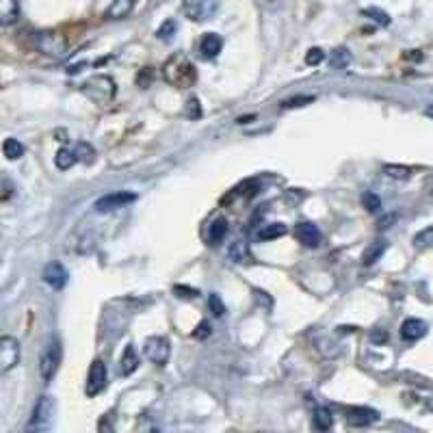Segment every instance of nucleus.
Returning a JSON list of instances; mask_svg holds the SVG:
<instances>
[{
    "mask_svg": "<svg viewBox=\"0 0 433 433\" xmlns=\"http://www.w3.org/2000/svg\"><path fill=\"white\" fill-rule=\"evenodd\" d=\"M425 115H427V117H431V119H433V105H429V107H427V109H425Z\"/></svg>",
    "mask_w": 433,
    "mask_h": 433,
    "instance_id": "nucleus-39",
    "label": "nucleus"
},
{
    "mask_svg": "<svg viewBox=\"0 0 433 433\" xmlns=\"http://www.w3.org/2000/svg\"><path fill=\"white\" fill-rule=\"evenodd\" d=\"M74 149H76V154H79V161H83V163H93L95 152H93L91 145H87V143H79Z\"/></svg>",
    "mask_w": 433,
    "mask_h": 433,
    "instance_id": "nucleus-29",
    "label": "nucleus"
},
{
    "mask_svg": "<svg viewBox=\"0 0 433 433\" xmlns=\"http://www.w3.org/2000/svg\"><path fill=\"white\" fill-rule=\"evenodd\" d=\"M295 237H297V241H299L303 247H317V245L321 243V237H323V234H321V230H319L314 223L301 221V223L295 225Z\"/></svg>",
    "mask_w": 433,
    "mask_h": 433,
    "instance_id": "nucleus-11",
    "label": "nucleus"
},
{
    "mask_svg": "<svg viewBox=\"0 0 433 433\" xmlns=\"http://www.w3.org/2000/svg\"><path fill=\"white\" fill-rule=\"evenodd\" d=\"M314 98L310 95H303V98H293V100H286L284 102V109H293V107H303V105H310Z\"/></svg>",
    "mask_w": 433,
    "mask_h": 433,
    "instance_id": "nucleus-34",
    "label": "nucleus"
},
{
    "mask_svg": "<svg viewBox=\"0 0 433 433\" xmlns=\"http://www.w3.org/2000/svg\"><path fill=\"white\" fill-rule=\"evenodd\" d=\"M386 249H388V243H386V241H375V243H371V245L364 249V253H362V265H364V267L375 265L377 260H381V256L386 253Z\"/></svg>",
    "mask_w": 433,
    "mask_h": 433,
    "instance_id": "nucleus-19",
    "label": "nucleus"
},
{
    "mask_svg": "<svg viewBox=\"0 0 433 433\" xmlns=\"http://www.w3.org/2000/svg\"><path fill=\"white\" fill-rule=\"evenodd\" d=\"M24 145L18 141V139H13V137H9V139H5V143H3V154L9 159V161H18V159H22L24 156Z\"/></svg>",
    "mask_w": 433,
    "mask_h": 433,
    "instance_id": "nucleus-25",
    "label": "nucleus"
},
{
    "mask_svg": "<svg viewBox=\"0 0 433 433\" xmlns=\"http://www.w3.org/2000/svg\"><path fill=\"white\" fill-rule=\"evenodd\" d=\"M379 418V414L375 410H368V407H351L347 412V422L351 427H368Z\"/></svg>",
    "mask_w": 433,
    "mask_h": 433,
    "instance_id": "nucleus-13",
    "label": "nucleus"
},
{
    "mask_svg": "<svg viewBox=\"0 0 433 433\" xmlns=\"http://www.w3.org/2000/svg\"><path fill=\"white\" fill-rule=\"evenodd\" d=\"M219 9L217 0H182V13L193 22H206Z\"/></svg>",
    "mask_w": 433,
    "mask_h": 433,
    "instance_id": "nucleus-6",
    "label": "nucleus"
},
{
    "mask_svg": "<svg viewBox=\"0 0 433 433\" xmlns=\"http://www.w3.org/2000/svg\"><path fill=\"white\" fill-rule=\"evenodd\" d=\"M163 76L169 85H173L178 89H189L197 81V69L185 53H175L165 61Z\"/></svg>",
    "mask_w": 433,
    "mask_h": 433,
    "instance_id": "nucleus-1",
    "label": "nucleus"
},
{
    "mask_svg": "<svg viewBox=\"0 0 433 433\" xmlns=\"http://www.w3.org/2000/svg\"><path fill=\"white\" fill-rule=\"evenodd\" d=\"M175 29H178V24H175L173 20H167V22L163 24V27L159 29V33H156V35H159L163 41H167V39H171V35L175 33Z\"/></svg>",
    "mask_w": 433,
    "mask_h": 433,
    "instance_id": "nucleus-33",
    "label": "nucleus"
},
{
    "mask_svg": "<svg viewBox=\"0 0 433 433\" xmlns=\"http://www.w3.org/2000/svg\"><path fill=\"white\" fill-rule=\"evenodd\" d=\"M20 362V342L11 336L0 338V373H9Z\"/></svg>",
    "mask_w": 433,
    "mask_h": 433,
    "instance_id": "nucleus-9",
    "label": "nucleus"
},
{
    "mask_svg": "<svg viewBox=\"0 0 433 433\" xmlns=\"http://www.w3.org/2000/svg\"><path fill=\"white\" fill-rule=\"evenodd\" d=\"M221 48H223V41H221V37L217 35V33H206L201 37V41H199V55H201V59H217L219 57V53H221Z\"/></svg>",
    "mask_w": 433,
    "mask_h": 433,
    "instance_id": "nucleus-15",
    "label": "nucleus"
},
{
    "mask_svg": "<svg viewBox=\"0 0 433 433\" xmlns=\"http://www.w3.org/2000/svg\"><path fill=\"white\" fill-rule=\"evenodd\" d=\"M286 234V225L284 223H269V225H262L258 230V241H273V239H279Z\"/></svg>",
    "mask_w": 433,
    "mask_h": 433,
    "instance_id": "nucleus-22",
    "label": "nucleus"
},
{
    "mask_svg": "<svg viewBox=\"0 0 433 433\" xmlns=\"http://www.w3.org/2000/svg\"><path fill=\"white\" fill-rule=\"evenodd\" d=\"M173 293H178V295L185 297V299H193V297L199 295L195 288H187V286H173Z\"/></svg>",
    "mask_w": 433,
    "mask_h": 433,
    "instance_id": "nucleus-36",
    "label": "nucleus"
},
{
    "mask_svg": "<svg viewBox=\"0 0 433 433\" xmlns=\"http://www.w3.org/2000/svg\"><path fill=\"white\" fill-rule=\"evenodd\" d=\"M314 427L319 431H327L334 427V414L327 410V407H319V410L314 412Z\"/></svg>",
    "mask_w": 433,
    "mask_h": 433,
    "instance_id": "nucleus-26",
    "label": "nucleus"
},
{
    "mask_svg": "<svg viewBox=\"0 0 433 433\" xmlns=\"http://www.w3.org/2000/svg\"><path fill=\"white\" fill-rule=\"evenodd\" d=\"M386 175L394 178V180H407L410 178V169L407 167H397V165H386Z\"/></svg>",
    "mask_w": 433,
    "mask_h": 433,
    "instance_id": "nucleus-31",
    "label": "nucleus"
},
{
    "mask_svg": "<svg viewBox=\"0 0 433 433\" xmlns=\"http://www.w3.org/2000/svg\"><path fill=\"white\" fill-rule=\"evenodd\" d=\"M20 20V3L18 0H0V24L11 27Z\"/></svg>",
    "mask_w": 433,
    "mask_h": 433,
    "instance_id": "nucleus-17",
    "label": "nucleus"
},
{
    "mask_svg": "<svg viewBox=\"0 0 433 433\" xmlns=\"http://www.w3.org/2000/svg\"><path fill=\"white\" fill-rule=\"evenodd\" d=\"M362 204H364V208L368 211V213H377L379 208H381V199L375 195V193H364L362 195Z\"/></svg>",
    "mask_w": 433,
    "mask_h": 433,
    "instance_id": "nucleus-30",
    "label": "nucleus"
},
{
    "mask_svg": "<svg viewBox=\"0 0 433 433\" xmlns=\"http://www.w3.org/2000/svg\"><path fill=\"white\" fill-rule=\"evenodd\" d=\"M373 338H375V340H386V338H388V336H386V334H384V332H381V334H379V332H377V334H373Z\"/></svg>",
    "mask_w": 433,
    "mask_h": 433,
    "instance_id": "nucleus-38",
    "label": "nucleus"
},
{
    "mask_svg": "<svg viewBox=\"0 0 433 433\" xmlns=\"http://www.w3.org/2000/svg\"><path fill=\"white\" fill-rule=\"evenodd\" d=\"M137 5V0H113L109 11H107V18L111 20H124V18H128L133 13Z\"/></svg>",
    "mask_w": 433,
    "mask_h": 433,
    "instance_id": "nucleus-18",
    "label": "nucleus"
},
{
    "mask_svg": "<svg viewBox=\"0 0 433 433\" xmlns=\"http://www.w3.org/2000/svg\"><path fill=\"white\" fill-rule=\"evenodd\" d=\"M143 353H145V358L149 362H154V364H167L169 360V353H171V347H169V340L163 338V336H149L143 345Z\"/></svg>",
    "mask_w": 433,
    "mask_h": 433,
    "instance_id": "nucleus-8",
    "label": "nucleus"
},
{
    "mask_svg": "<svg viewBox=\"0 0 433 433\" xmlns=\"http://www.w3.org/2000/svg\"><path fill=\"white\" fill-rule=\"evenodd\" d=\"M189 117H191V119H197V117H199V105H197V98L189 100Z\"/></svg>",
    "mask_w": 433,
    "mask_h": 433,
    "instance_id": "nucleus-37",
    "label": "nucleus"
},
{
    "mask_svg": "<svg viewBox=\"0 0 433 433\" xmlns=\"http://www.w3.org/2000/svg\"><path fill=\"white\" fill-rule=\"evenodd\" d=\"M33 46L46 57H63L67 53V41L57 31H37L33 33Z\"/></svg>",
    "mask_w": 433,
    "mask_h": 433,
    "instance_id": "nucleus-2",
    "label": "nucleus"
},
{
    "mask_svg": "<svg viewBox=\"0 0 433 433\" xmlns=\"http://www.w3.org/2000/svg\"><path fill=\"white\" fill-rule=\"evenodd\" d=\"M323 59H325V53L321 48H310L308 55H305V63L308 65H319V63H323Z\"/></svg>",
    "mask_w": 433,
    "mask_h": 433,
    "instance_id": "nucleus-32",
    "label": "nucleus"
},
{
    "mask_svg": "<svg viewBox=\"0 0 433 433\" xmlns=\"http://www.w3.org/2000/svg\"><path fill=\"white\" fill-rule=\"evenodd\" d=\"M83 91L93 100L98 105H107V102L113 100L115 95V83L111 76H91L87 79V83L83 85Z\"/></svg>",
    "mask_w": 433,
    "mask_h": 433,
    "instance_id": "nucleus-4",
    "label": "nucleus"
},
{
    "mask_svg": "<svg viewBox=\"0 0 433 433\" xmlns=\"http://www.w3.org/2000/svg\"><path fill=\"white\" fill-rule=\"evenodd\" d=\"M55 163H57L59 169L65 171V169H69V167H74L76 163H79V154H76L74 147H61L57 152V156H55Z\"/></svg>",
    "mask_w": 433,
    "mask_h": 433,
    "instance_id": "nucleus-21",
    "label": "nucleus"
},
{
    "mask_svg": "<svg viewBox=\"0 0 433 433\" xmlns=\"http://www.w3.org/2000/svg\"><path fill=\"white\" fill-rule=\"evenodd\" d=\"M44 282L48 284V286H53L55 291H61L65 284H67V271H65V267L61 265V262H50V265H46V269H44Z\"/></svg>",
    "mask_w": 433,
    "mask_h": 433,
    "instance_id": "nucleus-12",
    "label": "nucleus"
},
{
    "mask_svg": "<svg viewBox=\"0 0 433 433\" xmlns=\"http://www.w3.org/2000/svg\"><path fill=\"white\" fill-rule=\"evenodd\" d=\"M227 234V221L223 217L215 219L211 225H208V243L211 245H219Z\"/></svg>",
    "mask_w": 433,
    "mask_h": 433,
    "instance_id": "nucleus-20",
    "label": "nucleus"
},
{
    "mask_svg": "<svg viewBox=\"0 0 433 433\" xmlns=\"http://www.w3.org/2000/svg\"><path fill=\"white\" fill-rule=\"evenodd\" d=\"M362 13H364L366 18L375 20L377 24H384V27H388V24H390V15H388L386 11H379V9H375V7H368V9H364Z\"/></svg>",
    "mask_w": 433,
    "mask_h": 433,
    "instance_id": "nucleus-28",
    "label": "nucleus"
},
{
    "mask_svg": "<svg viewBox=\"0 0 433 433\" xmlns=\"http://www.w3.org/2000/svg\"><path fill=\"white\" fill-rule=\"evenodd\" d=\"M139 368V355L135 345H126L124 353H121V360H119V375L121 377H128Z\"/></svg>",
    "mask_w": 433,
    "mask_h": 433,
    "instance_id": "nucleus-16",
    "label": "nucleus"
},
{
    "mask_svg": "<svg viewBox=\"0 0 433 433\" xmlns=\"http://www.w3.org/2000/svg\"><path fill=\"white\" fill-rule=\"evenodd\" d=\"M427 329H429L427 323L420 321V319H405L403 325H401V336H403V340L416 342L427 334Z\"/></svg>",
    "mask_w": 433,
    "mask_h": 433,
    "instance_id": "nucleus-14",
    "label": "nucleus"
},
{
    "mask_svg": "<svg viewBox=\"0 0 433 433\" xmlns=\"http://www.w3.org/2000/svg\"><path fill=\"white\" fill-rule=\"evenodd\" d=\"M61 358H63L61 340L53 338L46 345V349L41 353V360H39V375H41V379L46 381V384L48 381H53V377L57 375V371L61 366Z\"/></svg>",
    "mask_w": 433,
    "mask_h": 433,
    "instance_id": "nucleus-3",
    "label": "nucleus"
},
{
    "mask_svg": "<svg viewBox=\"0 0 433 433\" xmlns=\"http://www.w3.org/2000/svg\"><path fill=\"white\" fill-rule=\"evenodd\" d=\"M227 256H230L232 262H245L249 258V247H247V241H241L237 239L230 249H227Z\"/></svg>",
    "mask_w": 433,
    "mask_h": 433,
    "instance_id": "nucleus-24",
    "label": "nucleus"
},
{
    "mask_svg": "<svg viewBox=\"0 0 433 433\" xmlns=\"http://www.w3.org/2000/svg\"><path fill=\"white\" fill-rule=\"evenodd\" d=\"M329 65H332L334 69H347L351 65V53L347 48L332 50V55H329Z\"/></svg>",
    "mask_w": 433,
    "mask_h": 433,
    "instance_id": "nucleus-23",
    "label": "nucleus"
},
{
    "mask_svg": "<svg viewBox=\"0 0 433 433\" xmlns=\"http://www.w3.org/2000/svg\"><path fill=\"white\" fill-rule=\"evenodd\" d=\"M137 201V195L135 193H128V191H117V193H109L105 197H100L95 201V211L98 213H109V211H117V208H124L128 206V204Z\"/></svg>",
    "mask_w": 433,
    "mask_h": 433,
    "instance_id": "nucleus-10",
    "label": "nucleus"
},
{
    "mask_svg": "<svg viewBox=\"0 0 433 433\" xmlns=\"http://www.w3.org/2000/svg\"><path fill=\"white\" fill-rule=\"evenodd\" d=\"M193 336H195V338H199V340H201V338H206V336H211V325H208L206 321L199 323V325H197V329L193 332Z\"/></svg>",
    "mask_w": 433,
    "mask_h": 433,
    "instance_id": "nucleus-35",
    "label": "nucleus"
},
{
    "mask_svg": "<svg viewBox=\"0 0 433 433\" xmlns=\"http://www.w3.org/2000/svg\"><path fill=\"white\" fill-rule=\"evenodd\" d=\"M53 412H55V405H53V399L50 397H41L35 407H33V414H31V420L27 425V431L29 433H37V431H46L53 425Z\"/></svg>",
    "mask_w": 433,
    "mask_h": 433,
    "instance_id": "nucleus-5",
    "label": "nucleus"
},
{
    "mask_svg": "<svg viewBox=\"0 0 433 433\" xmlns=\"http://www.w3.org/2000/svg\"><path fill=\"white\" fill-rule=\"evenodd\" d=\"M107 381H109V371L107 364L102 362L100 358H95L89 366V375H87V384H85V394L89 399L98 397L102 390L107 388Z\"/></svg>",
    "mask_w": 433,
    "mask_h": 433,
    "instance_id": "nucleus-7",
    "label": "nucleus"
},
{
    "mask_svg": "<svg viewBox=\"0 0 433 433\" xmlns=\"http://www.w3.org/2000/svg\"><path fill=\"white\" fill-rule=\"evenodd\" d=\"M208 310H211L213 317H217V319L225 314V303L221 301V297H219L217 293L208 295Z\"/></svg>",
    "mask_w": 433,
    "mask_h": 433,
    "instance_id": "nucleus-27",
    "label": "nucleus"
}]
</instances>
